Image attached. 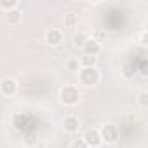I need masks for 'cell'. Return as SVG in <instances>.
I'll use <instances>...</instances> for the list:
<instances>
[{
  "label": "cell",
  "mask_w": 148,
  "mask_h": 148,
  "mask_svg": "<svg viewBox=\"0 0 148 148\" xmlns=\"http://www.w3.org/2000/svg\"><path fill=\"white\" fill-rule=\"evenodd\" d=\"M59 98L64 105H75L79 99H80V92L77 87H73V86H64L59 92Z\"/></svg>",
  "instance_id": "6da1fadb"
},
{
  "label": "cell",
  "mask_w": 148,
  "mask_h": 148,
  "mask_svg": "<svg viewBox=\"0 0 148 148\" xmlns=\"http://www.w3.org/2000/svg\"><path fill=\"white\" fill-rule=\"evenodd\" d=\"M79 79L86 86H96L99 82V71L94 66L92 68H82L80 73H79Z\"/></svg>",
  "instance_id": "7a4b0ae2"
},
{
  "label": "cell",
  "mask_w": 148,
  "mask_h": 148,
  "mask_svg": "<svg viewBox=\"0 0 148 148\" xmlns=\"http://www.w3.org/2000/svg\"><path fill=\"white\" fill-rule=\"evenodd\" d=\"M98 131H99L101 141H105V143H108V145L115 143L117 138H119V131H117V127L112 125V124H105V125H103L101 129H98Z\"/></svg>",
  "instance_id": "3957f363"
},
{
  "label": "cell",
  "mask_w": 148,
  "mask_h": 148,
  "mask_svg": "<svg viewBox=\"0 0 148 148\" xmlns=\"http://www.w3.org/2000/svg\"><path fill=\"white\" fill-rule=\"evenodd\" d=\"M82 49H84V54L86 56H98L101 52V44L96 38H86Z\"/></svg>",
  "instance_id": "277c9868"
},
{
  "label": "cell",
  "mask_w": 148,
  "mask_h": 148,
  "mask_svg": "<svg viewBox=\"0 0 148 148\" xmlns=\"http://www.w3.org/2000/svg\"><path fill=\"white\" fill-rule=\"evenodd\" d=\"M82 139L86 141V145H87V146H96V148H99V145L103 143L98 129H89V131L84 134V138H82Z\"/></svg>",
  "instance_id": "5b68a950"
},
{
  "label": "cell",
  "mask_w": 148,
  "mask_h": 148,
  "mask_svg": "<svg viewBox=\"0 0 148 148\" xmlns=\"http://www.w3.org/2000/svg\"><path fill=\"white\" fill-rule=\"evenodd\" d=\"M16 91H18L16 80H12V79H4L2 82H0V92H2L4 96H14Z\"/></svg>",
  "instance_id": "8992f818"
},
{
  "label": "cell",
  "mask_w": 148,
  "mask_h": 148,
  "mask_svg": "<svg viewBox=\"0 0 148 148\" xmlns=\"http://www.w3.org/2000/svg\"><path fill=\"white\" fill-rule=\"evenodd\" d=\"M63 125H64V131H66V132H77L79 127H80V122H79L77 117L70 115V117L64 119V124H63Z\"/></svg>",
  "instance_id": "52a82bcc"
},
{
  "label": "cell",
  "mask_w": 148,
  "mask_h": 148,
  "mask_svg": "<svg viewBox=\"0 0 148 148\" xmlns=\"http://www.w3.org/2000/svg\"><path fill=\"white\" fill-rule=\"evenodd\" d=\"M45 40H47L51 45H58V44H61V40H63V35H61V32H59V30H56V28H51V30L47 32V35H45Z\"/></svg>",
  "instance_id": "ba28073f"
},
{
  "label": "cell",
  "mask_w": 148,
  "mask_h": 148,
  "mask_svg": "<svg viewBox=\"0 0 148 148\" xmlns=\"http://www.w3.org/2000/svg\"><path fill=\"white\" fill-rule=\"evenodd\" d=\"M136 64L134 63H125L124 66H122V75L125 77V79H132L134 75H136Z\"/></svg>",
  "instance_id": "9c48e42d"
},
{
  "label": "cell",
  "mask_w": 148,
  "mask_h": 148,
  "mask_svg": "<svg viewBox=\"0 0 148 148\" xmlns=\"http://www.w3.org/2000/svg\"><path fill=\"white\" fill-rule=\"evenodd\" d=\"M96 59H98L96 56H86V54H84V56L80 58V64H82L84 68H92V66L96 64Z\"/></svg>",
  "instance_id": "30bf717a"
},
{
  "label": "cell",
  "mask_w": 148,
  "mask_h": 148,
  "mask_svg": "<svg viewBox=\"0 0 148 148\" xmlns=\"http://www.w3.org/2000/svg\"><path fill=\"white\" fill-rule=\"evenodd\" d=\"M7 18H9V23H11V25H18V23L21 21V12H19L18 9H12V11L7 12Z\"/></svg>",
  "instance_id": "8fae6325"
},
{
  "label": "cell",
  "mask_w": 148,
  "mask_h": 148,
  "mask_svg": "<svg viewBox=\"0 0 148 148\" xmlns=\"http://www.w3.org/2000/svg\"><path fill=\"white\" fill-rule=\"evenodd\" d=\"M0 7L9 12V11H12V9L18 7V2H16V0H0Z\"/></svg>",
  "instance_id": "7c38bea8"
},
{
  "label": "cell",
  "mask_w": 148,
  "mask_h": 148,
  "mask_svg": "<svg viewBox=\"0 0 148 148\" xmlns=\"http://www.w3.org/2000/svg\"><path fill=\"white\" fill-rule=\"evenodd\" d=\"M86 35L84 33H79V35H75V38H73V42H75V45H84V42H86Z\"/></svg>",
  "instance_id": "4fadbf2b"
},
{
  "label": "cell",
  "mask_w": 148,
  "mask_h": 148,
  "mask_svg": "<svg viewBox=\"0 0 148 148\" xmlns=\"http://www.w3.org/2000/svg\"><path fill=\"white\" fill-rule=\"evenodd\" d=\"M71 148H87V145H86V141H84L82 138H79V139H75V141H73Z\"/></svg>",
  "instance_id": "5bb4252c"
},
{
  "label": "cell",
  "mask_w": 148,
  "mask_h": 148,
  "mask_svg": "<svg viewBox=\"0 0 148 148\" xmlns=\"http://www.w3.org/2000/svg\"><path fill=\"white\" fill-rule=\"evenodd\" d=\"M139 105H141L143 108L148 106V94H146V92H141V94H139Z\"/></svg>",
  "instance_id": "9a60e30c"
},
{
  "label": "cell",
  "mask_w": 148,
  "mask_h": 148,
  "mask_svg": "<svg viewBox=\"0 0 148 148\" xmlns=\"http://www.w3.org/2000/svg\"><path fill=\"white\" fill-rule=\"evenodd\" d=\"M66 25H68V26L75 25V16H73V14H66Z\"/></svg>",
  "instance_id": "2e32d148"
},
{
  "label": "cell",
  "mask_w": 148,
  "mask_h": 148,
  "mask_svg": "<svg viewBox=\"0 0 148 148\" xmlns=\"http://www.w3.org/2000/svg\"><path fill=\"white\" fill-rule=\"evenodd\" d=\"M87 148H96V146H87Z\"/></svg>",
  "instance_id": "e0dca14e"
}]
</instances>
